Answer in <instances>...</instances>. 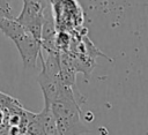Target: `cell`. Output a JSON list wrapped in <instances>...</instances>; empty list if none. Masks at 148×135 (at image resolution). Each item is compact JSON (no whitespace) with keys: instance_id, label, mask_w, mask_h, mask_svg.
Returning <instances> with one entry per match:
<instances>
[{"instance_id":"cell-1","label":"cell","mask_w":148,"mask_h":135,"mask_svg":"<svg viewBox=\"0 0 148 135\" xmlns=\"http://www.w3.org/2000/svg\"><path fill=\"white\" fill-rule=\"evenodd\" d=\"M45 105L51 107L59 135H82L91 132L81 120L80 103L72 88L64 85L59 93Z\"/></svg>"},{"instance_id":"cell-2","label":"cell","mask_w":148,"mask_h":135,"mask_svg":"<svg viewBox=\"0 0 148 135\" xmlns=\"http://www.w3.org/2000/svg\"><path fill=\"white\" fill-rule=\"evenodd\" d=\"M0 31L16 46L24 69L35 68L37 58L40 54V42L28 32L15 18H7L0 22Z\"/></svg>"},{"instance_id":"cell-3","label":"cell","mask_w":148,"mask_h":135,"mask_svg":"<svg viewBox=\"0 0 148 135\" xmlns=\"http://www.w3.org/2000/svg\"><path fill=\"white\" fill-rule=\"evenodd\" d=\"M57 31L73 33L83 28L84 14L77 0H49Z\"/></svg>"},{"instance_id":"cell-4","label":"cell","mask_w":148,"mask_h":135,"mask_svg":"<svg viewBox=\"0 0 148 135\" xmlns=\"http://www.w3.org/2000/svg\"><path fill=\"white\" fill-rule=\"evenodd\" d=\"M49 0H23V7L18 16L15 17L28 32H30L38 42L42 38V28L44 22V13L47 8Z\"/></svg>"},{"instance_id":"cell-5","label":"cell","mask_w":148,"mask_h":135,"mask_svg":"<svg viewBox=\"0 0 148 135\" xmlns=\"http://www.w3.org/2000/svg\"><path fill=\"white\" fill-rule=\"evenodd\" d=\"M37 119L42 126L44 135H59L56 118L49 105L44 104L43 110L39 113H37Z\"/></svg>"},{"instance_id":"cell-6","label":"cell","mask_w":148,"mask_h":135,"mask_svg":"<svg viewBox=\"0 0 148 135\" xmlns=\"http://www.w3.org/2000/svg\"><path fill=\"white\" fill-rule=\"evenodd\" d=\"M7 18H15L9 0H0V22Z\"/></svg>"}]
</instances>
